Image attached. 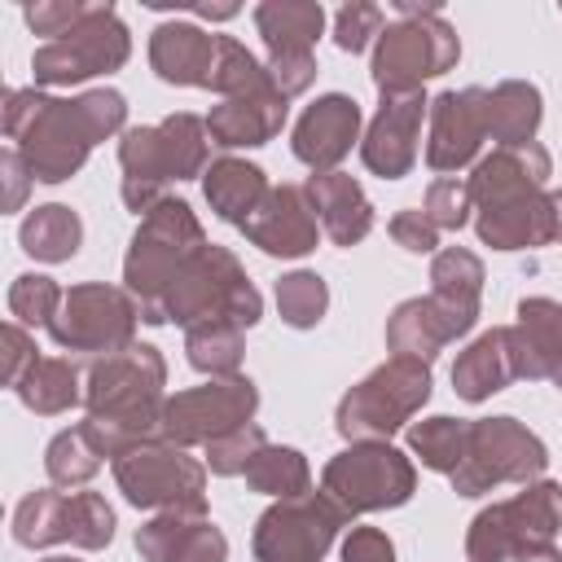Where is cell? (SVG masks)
<instances>
[{
  "label": "cell",
  "instance_id": "obj_1",
  "mask_svg": "<svg viewBox=\"0 0 562 562\" xmlns=\"http://www.w3.org/2000/svg\"><path fill=\"white\" fill-rule=\"evenodd\" d=\"M127 123V97L119 88H88L79 97H48L40 88L4 92V136L26 158L40 184L70 180L92 145L119 136Z\"/></svg>",
  "mask_w": 562,
  "mask_h": 562
},
{
  "label": "cell",
  "instance_id": "obj_2",
  "mask_svg": "<svg viewBox=\"0 0 562 562\" xmlns=\"http://www.w3.org/2000/svg\"><path fill=\"white\" fill-rule=\"evenodd\" d=\"M167 364L154 342H127L110 356H97L83 373V408L79 422L101 457H123L136 443L162 439V404H167Z\"/></svg>",
  "mask_w": 562,
  "mask_h": 562
},
{
  "label": "cell",
  "instance_id": "obj_3",
  "mask_svg": "<svg viewBox=\"0 0 562 562\" xmlns=\"http://www.w3.org/2000/svg\"><path fill=\"white\" fill-rule=\"evenodd\" d=\"M211 132L206 119L176 110L154 127H127L119 140V167H123V206L136 215H149L171 180H193L211 162Z\"/></svg>",
  "mask_w": 562,
  "mask_h": 562
},
{
  "label": "cell",
  "instance_id": "obj_4",
  "mask_svg": "<svg viewBox=\"0 0 562 562\" xmlns=\"http://www.w3.org/2000/svg\"><path fill=\"white\" fill-rule=\"evenodd\" d=\"M202 246H206V228H202V220L193 215L189 202L162 198L149 215H140V224L132 233V246L123 255V290L136 299L145 325H158L162 294L171 290L180 268Z\"/></svg>",
  "mask_w": 562,
  "mask_h": 562
},
{
  "label": "cell",
  "instance_id": "obj_5",
  "mask_svg": "<svg viewBox=\"0 0 562 562\" xmlns=\"http://www.w3.org/2000/svg\"><path fill=\"white\" fill-rule=\"evenodd\" d=\"M263 316V294L255 290V281L246 277V268L237 263L233 250L206 241L171 281V290L162 294L158 307V325L176 321L184 329L202 325V321H233L241 329L259 325Z\"/></svg>",
  "mask_w": 562,
  "mask_h": 562
},
{
  "label": "cell",
  "instance_id": "obj_6",
  "mask_svg": "<svg viewBox=\"0 0 562 562\" xmlns=\"http://www.w3.org/2000/svg\"><path fill=\"white\" fill-rule=\"evenodd\" d=\"M426 400H430V364L391 356L338 400L334 430L347 443H391L395 430L413 426Z\"/></svg>",
  "mask_w": 562,
  "mask_h": 562
},
{
  "label": "cell",
  "instance_id": "obj_7",
  "mask_svg": "<svg viewBox=\"0 0 562 562\" xmlns=\"http://www.w3.org/2000/svg\"><path fill=\"white\" fill-rule=\"evenodd\" d=\"M562 531V483L536 479L522 483L518 496L496 501L474 514L465 531V558L470 562H514L527 549L553 544Z\"/></svg>",
  "mask_w": 562,
  "mask_h": 562
},
{
  "label": "cell",
  "instance_id": "obj_8",
  "mask_svg": "<svg viewBox=\"0 0 562 562\" xmlns=\"http://www.w3.org/2000/svg\"><path fill=\"white\" fill-rule=\"evenodd\" d=\"M461 57L457 26L443 13H413L400 22H386V31L373 44V83L382 97L422 92L426 79L452 70Z\"/></svg>",
  "mask_w": 562,
  "mask_h": 562
},
{
  "label": "cell",
  "instance_id": "obj_9",
  "mask_svg": "<svg viewBox=\"0 0 562 562\" xmlns=\"http://www.w3.org/2000/svg\"><path fill=\"white\" fill-rule=\"evenodd\" d=\"M321 492L347 518L395 509L417 492V465L395 443H351L325 461Z\"/></svg>",
  "mask_w": 562,
  "mask_h": 562
},
{
  "label": "cell",
  "instance_id": "obj_10",
  "mask_svg": "<svg viewBox=\"0 0 562 562\" xmlns=\"http://www.w3.org/2000/svg\"><path fill=\"white\" fill-rule=\"evenodd\" d=\"M549 465V448L518 417H474L465 461L452 474L457 496H487L501 483H536Z\"/></svg>",
  "mask_w": 562,
  "mask_h": 562
},
{
  "label": "cell",
  "instance_id": "obj_11",
  "mask_svg": "<svg viewBox=\"0 0 562 562\" xmlns=\"http://www.w3.org/2000/svg\"><path fill=\"white\" fill-rule=\"evenodd\" d=\"M132 57V31L123 26L114 4H92L88 18L61 35V40H44L31 57V75L35 88H70L83 83L92 75H110Z\"/></svg>",
  "mask_w": 562,
  "mask_h": 562
},
{
  "label": "cell",
  "instance_id": "obj_12",
  "mask_svg": "<svg viewBox=\"0 0 562 562\" xmlns=\"http://www.w3.org/2000/svg\"><path fill=\"white\" fill-rule=\"evenodd\" d=\"M114 483L136 509H206V461L167 439H149L114 457Z\"/></svg>",
  "mask_w": 562,
  "mask_h": 562
},
{
  "label": "cell",
  "instance_id": "obj_13",
  "mask_svg": "<svg viewBox=\"0 0 562 562\" xmlns=\"http://www.w3.org/2000/svg\"><path fill=\"white\" fill-rule=\"evenodd\" d=\"M136 321H140V307L123 285L83 281V285L66 290L61 312L53 316L48 334H53V342L61 351L110 356V351L136 342Z\"/></svg>",
  "mask_w": 562,
  "mask_h": 562
},
{
  "label": "cell",
  "instance_id": "obj_14",
  "mask_svg": "<svg viewBox=\"0 0 562 562\" xmlns=\"http://www.w3.org/2000/svg\"><path fill=\"white\" fill-rule=\"evenodd\" d=\"M347 527V514L325 492H303L290 501H272L250 536L255 562H321L338 531Z\"/></svg>",
  "mask_w": 562,
  "mask_h": 562
},
{
  "label": "cell",
  "instance_id": "obj_15",
  "mask_svg": "<svg viewBox=\"0 0 562 562\" xmlns=\"http://www.w3.org/2000/svg\"><path fill=\"white\" fill-rule=\"evenodd\" d=\"M259 408V386L250 378H211L202 386L176 391L162 404V439L176 448H206L211 439L246 426Z\"/></svg>",
  "mask_w": 562,
  "mask_h": 562
},
{
  "label": "cell",
  "instance_id": "obj_16",
  "mask_svg": "<svg viewBox=\"0 0 562 562\" xmlns=\"http://www.w3.org/2000/svg\"><path fill=\"white\" fill-rule=\"evenodd\" d=\"M487 140V88H448L430 101V136H426V167L452 176L479 162Z\"/></svg>",
  "mask_w": 562,
  "mask_h": 562
},
{
  "label": "cell",
  "instance_id": "obj_17",
  "mask_svg": "<svg viewBox=\"0 0 562 562\" xmlns=\"http://www.w3.org/2000/svg\"><path fill=\"white\" fill-rule=\"evenodd\" d=\"M474 233L492 250H527V246L562 241L558 202L549 189H536V184L501 193V198L474 206Z\"/></svg>",
  "mask_w": 562,
  "mask_h": 562
},
{
  "label": "cell",
  "instance_id": "obj_18",
  "mask_svg": "<svg viewBox=\"0 0 562 562\" xmlns=\"http://www.w3.org/2000/svg\"><path fill=\"white\" fill-rule=\"evenodd\" d=\"M430 114L426 92H404V97H382L378 114L369 119L364 136H360V158L373 176L382 180H400L413 171L417 162V136H422V119Z\"/></svg>",
  "mask_w": 562,
  "mask_h": 562
},
{
  "label": "cell",
  "instance_id": "obj_19",
  "mask_svg": "<svg viewBox=\"0 0 562 562\" xmlns=\"http://www.w3.org/2000/svg\"><path fill=\"white\" fill-rule=\"evenodd\" d=\"M246 241L259 246L263 255L277 259H303L307 250H316L321 237V220L312 211V198L303 184H272L268 198L259 202V211L241 224Z\"/></svg>",
  "mask_w": 562,
  "mask_h": 562
},
{
  "label": "cell",
  "instance_id": "obj_20",
  "mask_svg": "<svg viewBox=\"0 0 562 562\" xmlns=\"http://www.w3.org/2000/svg\"><path fill=\"white\" fill-rule=\"evenodd\" d=\"M360 123H364L360 119V105L347 92H325V97H316L299 114L294 136H290V149L312 171H338V162L360 140Z\"/></svg>",
  "mask_w": 562,
  "mask_h": 562
},
{
  "label": "cell",
  "instance_id": "obj_21",
  "mask_svg": "<svg viewBox=\"0 0 562 562\" xmlns=\"http://www.w3.org/2000/svg\"><path fill=\"white\" fill-rule=\"evenodd\" d=\"M479 316L435 299V294H422V299H404L391 316H386V347L391 356H408V360H435L448 342L465 338L474 329Z\"/></svg>",
  "mask_w": 562,
  "mask_h": 562
},
{
  "label": "cell",
  "instance_id": "obj_22",
  "mask_svg": "<svg viewBox=\"0 0 562 562\" xmlns=\"http://www.w3.org/2000/svg\"><path fill=\"white\" fill-rule=\"evenodd\" d=\"M285 114H290V101L268 83L259 92H241V97L211 105L206 132H211V145L220 149H255V145H268L285 127Z\"/></svg>",
  "mask_w": 562,
  "mask_h": 562
},
{
  "label": "cell",
  "instance_id": "obj_23",
  "mask_svg": "<svg viewBox=\"0 0 562 562\" xmlns=\"http://www.w3.org/2000/svg\"><path fill=\"white\" fill-rule=\"evenodd\" d=\"M509 347H514V369L527 382L553 378L562 364V303L531 294L518 303V321L509 325Z\"/></svg>",
  "mask_w": 562,
  "mask_h": 562
},
{
  "label": "cell",
  "instance_id": "obj_24",
  "mask_svg": "<svg viewBox=\"0 0 562 562\" xmlns=\"http://www.w3.org/2000/svg\"><path fill=\"white\" fill-rule=\"evenodd\" d=\"M312 198V211L321 220V233L334 246H356L369 237L373 228V202L364 198L360 180L347 171H312V180L303 184Z\"/></svg>",
  "mask_w": 562,
  "mask_h": 562
},
{
  "label": "cell",
  "instance_id": "obj_25",
  "mask_svg": "<svg viewBox=\"0 0 562 562\" xmlns=\"http://www.w3.org/2000/svg\"><path fill=\"white\" fill-rule=\"evenodd\" d=\"M215 40L193 22H162L149 35V66L162 83L176 88H206L211 61H215Z\"/></svg>",
  "mask_w": 562,
  "mask_h": 562
},
{
  "label": "cell",
  "instance_id": "obj_26",
  "mask_svg": "<svg viewBox=\"0 0 562 562\" xmlns=\"http://www.w3.org/2000/svg\"><path fill=\"white\" fill-rule=\"evenodd\" d=\"M518 378L514 369V347H509V325H492L483 329L452 364V391L470 404L492 400L496 391H505Z\"/></svg>",
  "mask_w": 562,
  "mask_h": 562
},
{
  "label": "cell",
  "instance_id": "obj_27",
  "mask_svg": "<svg viewBox=\"0 0 562 562\" xmlns=\"http://www.w3.org/2000/svg\"><path fill=\"white\" fill-rule=\"evenodd\" d=\"M549 171H553V162H549V154H544V145H496L492 154H483L479 162H474V171H470V202L479 206V202H492V198H501V193H514V189H544V180H549Z\"/></svg>",
  "mask_w": 562,
  "mask_h": 562
},
{
  "label": "cell",
  "instance_id": "obj_28",
  "mask_svg": "<svg viewBox=\"0 0 562 562\" xmlns=\"http://www.w3.org/2000/svg\"><path fill=\"white\" fill-rule=\"evenodd\" d=\"M268 176H263V167H255V162H246V158H233V154H224V158H215L206 171H202V193H206V202H211V211L224 220V224H246L255 211H259V202L268 198Z\"/></svg>",
  "mask_w": 562,
  "mask_h": 562
},
{
  "label": "cell",
  "instance_id": "obj_29",
  "mask_svg": "<svg viewBox=\"0 0 562 562\" xmlns=\"http://www.w3.org/2000/svg\"><path fill=\"white\" fill-rule=\"evenodd\" d=\"M255 31L268 53H312L325 31V9L312 0H263L255 4Z\"/></svg>",
  "mask_w": 562,
  "mask_h": 562
},
{
  "label": "cell",
  "instance_id": "obj_30",
  "mask_svg": "<svg viewBox=\"0 0 562 562\" xmlns=\"http://www.w3.org/2000/svg\"><path fill=\"white\" fill-rule=\"evenodd\" d=\"M540 114H544L540 88L527 79H505L487 92V136L496 145H531Z\"/></svg>",
  "mask_w": 562,
  "mask_h": 562
},
{
  "label": "cell",
  "instance_id": "obj_31",
  "mask_svg": "<svg viewBox=\"0 0 562 562\" xmlns=\"http://www.w3.org/2000/svg\"><path fill=\"white\" fill-rule=\"evenodd\" d=\"M18 241L40 263H66L83 246V220L66 202H44L22 220Z\"/></svg>",
  "mask_w": 562,
  "mask_h": 562
},
{
  "label": "cell",
  "instance_id": "obj_32",
  "mask_svg": "<svg viewBox=\"0 0 562 562\" xmlns=\"http://www.w3.org/2000/svg\"><path fill=\"white\" fill-rule=\"evenodd\" d=\"M13 391H18V400H22L31 413L57 417V413L83 404V373H79V364L66 360V356H40V364H35Z\"/></svg>",
  "mask_w": 562,
  "mask_h": 562
},
{
  "label": "cell",
  "instance_id": "obj_33",
  "mask_svg": "<svg viewBox=\"0 0 562 562\" xmlns=\"http://www.w3.org/2000/svg\"><path fill=\"white\" fill-rule=\"evenodd\" d=\"M465 448H470V422L465 417H422L408 426V452L426 465V470H439V474H457V465L465 461Z\"/></svg>",
  "mask_w": 562,
  "mask_h": 562
},
{
  "label": "cell",
  "instance_id": "obj_34",
  "mask_svg": "<svg viewBox=\"0 0 562 562\" xmlns=\"http://www.w3.org/2000/svg\"><path fill=\"white\" fill-rule=\"evenodd\" d=\"M184 356L206 378H237L241 356H246L241 325H233V321H202V325L184 329Z\"/></svg>",
  "mask_w": 562,
  "mask_h": 562
},
{
  "label": "cell",
  "instance_id": "obj_35",
  "mask_svg": "<svg viewBox=\"0 0 562 562\" xmlns=\"http://www.w3.org/2000/svg\"><path fill=\"white\" fill-rule=\"evenodd\" d=\"M246 483H250V492H263L272 501H290V496L312 492V470H307V457L299 448L263 443L255 452V461L246 465Z\"/></svg>",
  "mask_w": 562,
  "mask_h": 562
},
{
  "label": "cell",
  "instance_id": "obj_36",
  "mask_svg": "<svg viewBox=\"0 0 562 562\" xmlns=\"http://www.w3.org/2000/svg\"><path fill=\"white\" fill-rule=\"evenodd\" d=\"M430 294L479 316V294H483V259L465 246H448L435 250L430 259Z\"/></svg>",
  "mask_w": 562,
  "mask_h": 562
},
{
  "label": "cell",
  "instance_id": "obj_37",
  "mask_svg": "<svg viewBox=\"0 0 562 562\" xmlns=\"http://www.w3.org/2000/svg\"><path fill=\"white\" fill-rule=\"evenodd\" d=\"M66 492L57 487H35L18 501L13 509V540L26 549H48L66 540Z\"/></svg>",
  "mask_w": 562,
  "mask_h": 562
},
{
  "label": "cell",
  "instance_id": "obj_38",
  "mask_svg": "<svg viewBox=\"0 0 562 562\" xmlns=\"http://www.w3.org/2000/svg\"><path fill=\"white\" fill-rule=\"evenodd\" d=\"M206 88L220 92V97L228 101V97L268 88V70H263V61H259L241 40L220 35V40H215V61H211V79H206Z\"/></svg>",
  "mask_w": 562,
  "mask_h": 562
},
{
  "label": "cell",
  "instance_id": "obj_39",
  "mask_svg": "<svg viewBox=\"0 0 562 562\" xmlns=\"http://www.w3.org/2000/svg\"><path fill=\"white\" fill-rule=\"evenodd\" d=\"M277 312L290 329H316L329 312V285L321 272L294 268L277 281Z\"/></svg>",
  "mask_w": 562,
  "mask_h": 562
},
{
  "label": "cell",
  "instance_id": "obj_40",
  "mask_svg": "<svg viewBox=\"0 0 562 562\" xmlns=\"http://www.w3.org/2000/svg\"><path fill=\"white\" fill-rule=\"evenodd\" d=\"M44 470L53 479V487H83L97 470H101V452L92 448L88 430L83 426H70V430H57L44 448Z\"/></svg>",
  "mask_w": 562,
  "mask_h": 562
},
{
  "label": "cell",
  "instance_id": "obj_41",
  "mask_svg": "<svg viewBox=\"0 0 562 562\" xmlns=\"http://www.w3.org/2000/svg\"><path fill=\"white\" fill-rule=\"evenodd\" d=\"M66 540L75 549H105L114 540V509L101 492H70V501H66Z\"/></svg>",
  "mask_w": 562,
  "mask_h": 562
},
{
  "label": "cell",
  "instance_id": "obj_42",
  "mask_svg": "<svg viewBox=\"0 0 562 562\" xmlns=\"http://www.w3.org/2000/svg\"><path fill=\"white\" fill-rule=\"evenodd\" d=\"M61 299L66 290L44 272H22L9 285V312L18 325H53V316L61 312Z\"/></svg>",
  "mask_w": 562,
  "mask_h": 562
},
{
  "label": "cell",
  "instance_id": "obj_43",
  "mask_svg": "<svg viewBox=\"0 0 562 562\" xmlns=\"http://www.w3.org/2000/svg\"><path fill=\"white\" fill-rule=\"evenodd\" d=\"M198 518H206V509H162V514H154L145 527H136V553L145 562H171L176 544L184 540V531Z\"/></svg>",
  "mask_w": 562,
  "mask_h": 562
},
{
  "label": "cell",
  "instance_id": "obj_44",
  "mask_svg": "<svg viewBox=\"0 0 562 562\" xmlns=\"http://www.w3.org/2000/svg\"><path fill=\"white\" fill-rule=\"evenodd\" d=\"M268 443V435L255 426V422H246V426H237V430H228V435H220V439H211L206 443V470L211 474H246V465L255 461V452Z\"/></svg>",
  "mask_w": 562,
  "mask_h": 562
},
{
  "label": "cell",
  "instance_id": "obj_45",
  "mask_svg": "<svg viewBox=\"0 0 562 562\" xmlns=\"http://www.w3.org/2000/svg\"><path fill=\"white\" fill-rule=\"evenodd\" d=\"M422 211L430 215V224L443 233V228H461V224H470V215H474V202H470V184L465 180H457V176H439V180H430V189H426V202H422Z\"/></svg>",
  "mask_w": 562,
  "mask_h": 562
},
{
  "label": "cell",
  "instance_id": "obj_46",
  "mask_svg": "<svg viewBox=\"0 0 562 562\" xmlns=\"http://www.w3.org/2000/svg\"><path fill=\"white\" fill-rule=\"evenodd\" d=\"M386 31L382 22V9L369 4V0H351L334 13V44L342 53H364L369 44H378V35Z\"/></svg>",
  "mask_w": 562,
  "mask_h": 562
},
{
  "label": "cell",
  "instance_id": "obj_47",
  "mask_svg": "<svg viewBox=\"0 0 562 562\" xmlns=\"http://www.w3.org/2000/svg\"><path fill=\"white\" fill-rule=\"evenodd\" d=\"M88 9H92V4H83V0H35V4L22 9V18H26V26H31L35 35L61 40V35H70V31L88 18Z\"/></svg>",
  "mask_w": 562,
  "mask_h": 562
},
{
  "label": "cell",
  "instance_id": "obj_48",
  "mask_svg": "<svg viewBox=\"0 0 562 562\" xmlns=\"http://www.w3.org/2000/svg\"><path fill=\"white\" fill-rule=\"evenodd\" d=\"M263 70H268V83H272L285 101H294V97L307 92L312 79H316V53H268V57H263Z\"/></svg>",
  "mask_w": 562,
  "mask_h": 562
},
{
  "label": "cell",
  "instance_id": "obj_49",
  "mask_svg": "<svg viewBox=\"0 0 562 562\" xmlns=\"http://www.w3.org/2000/svg\"><path fill=\"white\" fill-rule=\"evenodd\" d=\"M171 562H228V540L211 518H198L184 531V540L176 544Z\"/></svg>",
  "mask_w": 562,
  "mask_h": 562
},
{
  "label": "cell",
  "instance_id": "obj_50",
  "mask_svg": "<svg viewBox=\"0 0 562 562\" xmlns=\"http://www.w3.org/2000/svg\"><path fill=\"white\" fill-rule=\"evenodd\" d=\"M386 233H391L395 246H404L408 255H435V246H439V228L430 224L426 211H400V215H391Z\"/></svg>",
  "mask_w": 562,
  "mask_h": 562
},
{
  "label": "cell",
  "instance_id": "obj_51",
  "mask_svg": "<svg viewBox=\"0 0 562 562\" xmlns=\"http://www.w3.org/2000/svg\"><path fill=\"white\" fill-rule=\"evenodd\" d=\"M0 347H4V386H18V382L40 364V356H35L40 347H35V338L26 334V325H18V321L4 325Z\"/></svg>",
  "mask_w": 562,
  "mask_h": 562
},
{
  "label": "cell",
  "instance_id": "obj_52",
  "mask_svg": "<svg viewBox=\"0 0 562 562\" xmlns=\"http://www.w3.org/2000/svg\"><path fill=\"white\" fill-rule=\"evenodd\" d=\"M342 562H395V544L378 527H351L342 536Z\"/></svg>",
  "mask_w": 562,
  "mask_h": 562
},
{
  "label": "cell",
  "instance_id": "obj_53",
  "mask_svg": "<svg viewBox=\"0 0 562 562\" xmlns=\"http://www.w3.org/2000/svg\"><path fill=\"white\" fill-rule=\"evenodd\" d=\"M0 180H4V211H22V202H26V189H31V167H26V158L18 154V149H4L0 154Z\"/></svg>",
  "mask_w": 562,
  "mask_h": 562
},
{
  "label": "cell",
  "instance_id": "obj_54",
  "mask_svg": "<svg viewBox=\"0 0 562 562\" xmlns=\"http://www.w3.org/2000/svg\"><path fill=\"white\" fill-rule=\"evenodd\" d=\"M514 562H562V553H558L553 544H540V549H527V553H518Z\"/></svg>",
  "mask_w": 562,
  "mask_h": 562
},
{
  "label": "cell",
  "instance_id": "obj_55",
  "mask_svg": "<svg viewBox=\"0 0 562 562\" xmlns=\"http://www.w3.org/2000/svg\"><path fill=\"white\" fill-rule=\"evenodd\" d=\"M40 562H79V558H61V553H53V558H40Z\"/></svg>",
  "mask_w": 562,
  "mask_h": 562
},
{
  "label": "cell",
  "instance_id": "obj_56",
  "mask_svg": "<svg viewBox=\"0 0 562 562\" xmlns=\"http://www.w3.org/2000/svg\"><path fill=\"white\" fill-rule=\"evenodd\" d=\"M553 386H558V391H562V364H558V369H553Z\"/></svg>",
  "mask_w": 562,
  "mask_h": 562
}]
</instances>
